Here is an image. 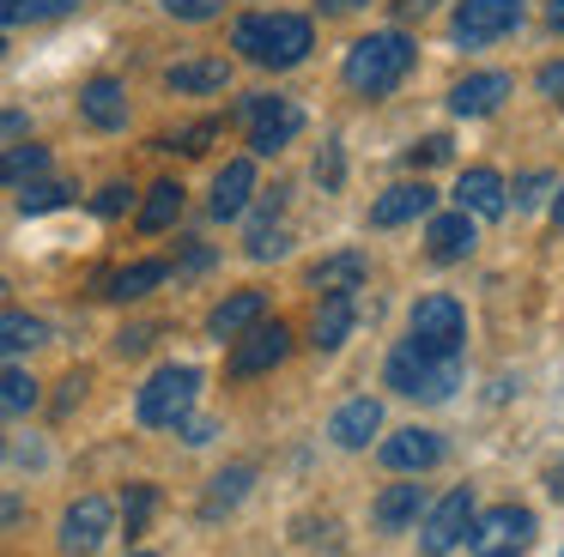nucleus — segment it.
Wrapping results in <instances>:
<instances>
[{"label": "nucleus", "instance_id": "f257e3e1", "mask_svg": "<svg viewBox=\"0 0 564 557\" xmlns=\"http://www.w3.org/2000/svg\"><path fill=\"white\" fill-rule=\"evenodd\" d=\"M231 48L243 61H256V67H297V61L316 48V31H310V19H297V12H249V19H237L231 31Z\"/></svg>", "mask_w": 564, "mask_h": 557}, {"label": "nucleus", "instance_id": "f03ea898", "mask_svg": "<svg viewBox=\"0 0 564 557\" xmlns=\"http://www.w3.org/2000/svg\"><path fill=\"white\" fill-rule=\"evenodd\" d=\"M406 67H413V36H401V31H370V36H358L352 43V55H346V85L352 91H365V97H382V91H394V85L406 79Z\"/></svg>", "mask_w": 564, "mask_h": 557}, {"label": "nucleus", "instance_id": "7ed1b4c3", "mask_svg": "<svg viewBox=\"0 0 564 557\" xmlns=\"http://www.w3.org/2000/svg\"><path fill=\"white\" fill-rule=\"evenodd\" d=\"M195 400H200V370L195 363H164L159 375H147L134 412H140L147 430H176V424L195 412Z\"/></svg>", "mask_w": 564, "mask_h": 557}, {"label": "nucleus", "instance_id": "20e7f679", "mask_svg": "<svg viewBox=\"0 0 564 557\" xmlns=\"http://www.w3.org/2000/svg\"><path fill=\"white\" fill-rule=\"evenodd\" d=\"M389 387L406 400H449L462 387V358H431L413 339H401L389 351Z\"/></svg>", "mask_w": 564, "mask_h": 557}, {"label": "nucleus", "instance_id": "39448f33", "mask_svg": "<svg viewBox=\"0 0 564 557\" xmlns=\"http://www.w3.org/2000/svg\"><path fill=\"white\" fill-rule=\"evenodd\" d=\"M406 339H413L419 351H431V358H462V339H467L462 303H455L449 291H431V297H419L413 315H406Z\"/></svg>", "mask_w": 564, "mask_h": 557}, {"label": "nucleus", "instance_id": "423d86ee", "mask_svg": "<svg viewBox=\"0 0 564 557\" xmlns=\"http://www.w3.org/2000/svg\"><path fill=\"white\" fill-rule=\"evenodd\" d=\"M534 545V509L522 503H498L486 515H474L467 527V551L474 557H522Z\"/></svg>", "mask_w": 564, "mask_h": 557}, {"label": "nucleus", "instance_id": "0eeeda50", "mask_svg": "<svg viewBox=\"0 0 564 557\" xmlns=\"http://www.w3.org/2000/svg\"><path fill=\"white\" fill-rule=\"evenodd\" d=\"M243 121H249V152L273 157V152H285V145L297 140V128H304V109H297L292 97L261 91V97H249V103H243Z\"/></svg>", "mask_w": 564, "mask_h": 557}, {"label": "nucleus", "instance_id": "6e6552de", "mask_svg": "<svg viewBox=\"0 0 564 557\" xmlns=\"http://www.w3.org/2000/svg\"><path fill=\"white\" fill-rule=\"evenodd\" d=\"M285 358H292V327L285 321H256V327H243V334L231 339V375L237 382L280 370Z\"/></svg>", "mask_w": 564, "mask_h": 557}, {"label": "nucleus", "instance_id": "1a4fd4ad", "mask_svg": "<svg viewBox=\"0 0 564 557\" xmlns=\"http://www.w3.org/2000/svg\"><path fill=\"white\" fill-rule=\"evenodd\" d=\"M467 527H474V491H449L437 509H425V521H419V551L425 557H449L455 545L467 539Z\"/></svg>", "mask_w": 564, "mask_h": 557}, {"label": "nucleus", "instance_id": "9d476101", "mask_svg": "<svg viewBox=\"0 0 564 557\" xmlns=\"http://www.w3.org/2000/svg\"><path fill=\"white\" fill-rule=\"evenodd\" d=\"M116 533V509H110V496H79V503H67V515H62V551L67 557H91V551H104V539Z\"/></svg>", "mask_w": 564, "mask_h": 557}, {"label": "nucleus", "instance_id": "9b49d317", "mask_svg": "<svg viewBox=\"0 0 564 557\" xmlns=\"http://www.w3.org/2000/svg\"><path fill=\"white\" fill-rule=\"evenodd\" d=\"M516 24H522V0H462V7H455V36H462L467 48L498 43Z\"/></svg>", "mask_w": 564, "mask_h": 557}, {"label": "nucleus", "instance_id": "f8f14e48", "mask_svg": "<svg viewBox=\"0 0 564 557\" xmlns=\"http://www.w3.org/2000/svg\"><path fill=\"white\" fill-rule=\"evenodd\" d=\"M377 460L389 472H431L443 460V436L437 430H419V424H406V430H394L389 443L377 448Z\"/></svg>", "mask_w": 564, "mask_h": 557}, {"label": "nucleus", "instance_id": "ddd939ff", "mask_svg": "<svg viewBox=\"0 0 564 557\" xmlns=\"http://www.w3.org/2000/svg\"><path fill=\"white\" fill-rule=\"evenodd\" d=\"M164 85H171L176 97L225 91V85H231V61H219V55H188V61H176V67H164Z\"/></svg>", "mask_w": 564, "mask_h": 557}, {"label": "nucleus", "instance_id": "4468645a", "mask_svg": "<svg viewBox=\"0 0 564 557\" xmlns=\"http://www.w3.org/2000/svg\"><path fill=\"white\" fill-rule=\"evenodd\" d=\"M249 200H256V164H249V157H231V164L213 176L207 212H213V218H243Z\"/></svg>", "mask_w": 564, "mask_h": 557}, {"label": "nucleus", "instance_id": "2eb2a0df", "mask_svg": "<svg viewBox=\"0 0 564 557\" xmlns=\"http://www.w3.org/2000/svg\"><path fill=\"white\" fill-rule=\"evenodd\" d=\"M455 206H462L467 218H503L510 188H503L498 170H462V182H455Z\"/></svg>", "mask_w": 564, "mask_h": 557}, {"label": "nucleus", "instance_id": "dca6fc26", "mask_svg": "<svg viewBox=\"0 0 564 557\" xmlns=\"http://www.w3.org/2000/svg\"><path fill=\"white\" fill-rule=\"evenodd\" d=\"M377 430H382V400H370V394L346 400V406L328 418V436L340 448H370V436H377Z\"/></svg>", "mask_w": 564, "mask_h": 557}, {"label": "nucleus", "instance_id": "f3484780", "mask_svg": "<svg viewBox=\"0 0 564 557\" xmlns=\"http://www.w3.org/2000/svg\"><path fill=\"white\" fill-rule=\"evenodd\" d=\"M431 182H401V188H389L377 206H370V225L377 230H394V225H413V218H425L431 212Z\"/></svg>", "mask_w": 564, "mask_h": 557}, {"label": "nucleus", "instance_id": "a211bd4d", "mask_svg": "<svg viewBox=\"0 0 564 557\" xmlns=\"http://www.w3.org/2000/svg\"><path fill=\"white\" fill-rule=\"evenodd\" d=\"M503 97H510V73H467L449 91V109L455 116H491Z\"/></svg>", "mask_w": 564, "mask_h": 557}, {"label": "nucleus", "instance_id": "6ab92c4d", "mask_svg": "<svg viewBox=\"0 0 564 557\" xmlns=\"http://www.w3.org/2000/svg\"><path fill=\"white\" fill-rule=\"evenodd\" d=\"M419 515H425V484H389V491L377 496V509H370L377 533H406Z\"/></svg>", "mask_w": 564, "mask_h": 557}, {"label": "nucleus", "instance_id": "aec40b11", "mask_svg": "<svg viewBox=\"0 0 564 557\" xmlns=\"http://www.w3.org/2000/svg\"><path fill=\"white\" fill-rule=\"evenodd\" d=\"M261 315H268V297H261V291H231L225 303H213L207 334H213V339H237L243 327H256Z\"/></svg>", "mask_w": 564, "mask_h": 557}, {"label": "nucleus", "instance_id": "412c9836", "mask_svg": "<svg viewBox=\"0 0 564 557\" xmlns=\"http://www.w3.org/2000/svg\"><path fill=\"white\" fill-rule=\"evenodd\" d=\"M425 242H431V254H437V261H467V254H474V242H479V230H474V218L455 206V212L431 218Z\"/></svg>", "mask_w": 564, "mask_h": 557}, {"label": "nucleus", "instance_id": "4be33fe9", "mask_svg": "<svg viewBox=\"0 0 564 557\" xmlns=\"http://www.w3.org/2000/svg\"><path fill=\"white\" fill-rule=\"evenodd\" d=\"M164 278H171V266H164V261H134V266H122V273L98 278V297H110V303H134V297H147V291H159Z\"/></svg>", "mask_w": 564, "mask_h": 557}, {"label": "nucleus", "instance_id": "5701e85b", "mask_svg": "<svg viewBox=\"0 0 564 557\" xmlns=\"http://www.w3.org/2000/svg\"><path fill=\"white\" fill-rule=\"evenodd\" d=\"M310 285L322 291V297H352L358 285H365V254L346 249V254H328V261L310 266Z\"/></svg>", "mask_w": 564, "mask_h": 557}, {"label": "nucleus", "instance_id": "b1692460", "mask_svg": "<svg viewBox=\"0 0 564 557\" xmlns=\"http://www.w3.org/2000/svg\"><path fill=\"white\" fill-rule=\"evenodd\" d=\"M79 116H86L91 128H128V91L116 79H91L86 91H79Z\"/></svg>", "mask_w": 564, "mask_h": 557}, {"label": "nucleus", "instance_id": "393cba45", "mask_svg": "<svg viewBox=\"0 0 564 557\" xmlns=\"http://www.w3.org/2000/svg\"><path fill=\"white\" fill-rule=\"evenodd\" d=\"M352 321H358L352 297H322L316 303V321H310V346H316V351H340L346 334H352Z\"/></svg>", "mask_w": 564, "mask_h": 557}, {"label": "nucleus", "instance_id": "a878e982", "mask_svg": "<svg viewBox=\"0 0 564 557\" xmlns=\"http://www.w3.org/2000/svg\"><path fill=\"white\" fill-rule=\"evenodd\" d=\"M43 339H50V321H37V315H25V309H0V363L37 351Z\"/></svg>", "mask_w": 564, "mask_h": 557}, {"label": "nucleus", "instance_id": "bb28decb", "mask_svg": "<svg viewBox=\"0 0 564 557\" xmlns=\"http://www.w3.org/2000/svg\"><path fill=\"white\" fill-rule=\"evenodd\" d=\"M249 484H256V467H225L219 479H213V491L200 496V515H207V521L231 515V509L249 496Z\"/></svg>", "mask_w": 564, "mask_h": 557}, {"label": "nucleus", "instance_id": "cd10ccee", "mask_svg": "<svg viewBox=\"0 0 564 557\" xmlns=\"http://www.w3.org/2000/svg\"><path fill=\"white\" fill-rule=\"evenodd\" d=\"M43 170H50V145H37V140L13 145V152L0 157V182H7V188H25V182H37Z\"/></svg>", "mask_w": 564, "mask_h": 557}, {"label": "nucleus", "instance_id": "c85d7f7f", "mask_svg": "<svg viewBox=\"0 0 564 557\" xmlns=\"http://www.w3.org/2000/svg\"><path fill=\"white\" fill-rule=\"evenodd\" d=\"M176 212H183V188H176V182H159V188L147 194V206H140V230L159 237V230L176 225Z\"/></svg>", "mask_w": 564, "mask_h": 557}, {"label": "nucleus", "instance_id": "c756f323", "mask_svg": "<svg viewBox=\"0 0 564 557\" xmlns=\"http://www.w3.org/2000/svg\"><path fill=\"white\" fill-rule=\"evenodd\" d=\"M31 406H37V375L0 370V418H25Z\"/></svg>", "mask_w": 564, "mask_h": 557}, {"label": "nucleus", "instance_id": "7c9ffc66", "mask_svg": "<svg viewBox=\"0 0 564 557\" xmlns=\"http://www.w3.org/2000/svg\"><path fill=\"white\" fill-rule=\"evenodd\" d=\"M79 0H0V24H43V19H67Z\"/></svg>", "mask_w": 564, "mask_h": 557}, {"label": "nucleus", "instance_id": "2f4dec72", "mask_svg": "<svg viewBox=\"0 0 564 557\" xmlns=\"http://www.w3.org/2000/svg\"><path fill=\"white\" fill-rule=\"evenodd\" d=\"M152 509H159V484H128V491H122V533H128V539L147 533Z\"/></svg>", "mask_w": 564, "mask_h": 557}, {"label": "nucleus", "instance_id": "473e14b6", "mask_svg": "<svg viewBox=\"0 0 564 557\" xmlns=\"http://www.w3.org/2000/svg\"><path fill=\"white\" fill-rule=\"evenodd\" d=\"M74 200V188L67 182H25V194H19V206L25 212H55V206H67Z\"/></svg>", "mask_w": 564, "mask_h": 557}, {"label": "nucleus", "instance_id": "72a5a7b5", "mask_svg": "<svg viewBox=\"0 0 564 557\" xmlns=\"http://www.w3.org/2000/svg\"><path fill=\"white\" fill-rule=\"evenodd\" d=\"M292 249V237H285L280 225H261V230H249V261H273V254H285Z\"/></svg>", "mask_w": 564, "mask_h": 557}, {"label": "nucleus", "instance_id": "f704fd0d", "mask_svg": "<svg viewBox=\"0 0 564 557\" xmlns=\"http://www.w3.org/2000/svg\"><path fill=\"white\" fill-rule=\"evenodd\" d=\"M207 140H219V121H195V128H183V133L171 140V152H188V157H195V152H207Z\"/></svg>", "mask_w": 564, "mask_h": 557}, {"label": "nucleus", "instance_id": "c9c22d12", "mask_svg": "<svg viewBox=\"0 0 564 557\" xmlns=\"http://www.w3.org/2000/svg\"><path fill=\"white\" fill-rule=\"evenodd\" d=\"M91 212H98V218H116V212H128V182H110V188H104L98 200H91Z\"/></svg>", "mask_w": 564, "mask_h": 557}, {"label": "nucleus", "instance_id": "e433bc0d", "mask_svg": "<svg viewBox=\"0 0 564 557\" xmlns=\"http://www.w3.org/2000/svg\"><path fill=\"white\" fill-rule=\"evenodd\" d=\"M164 7H171L176 12V19H213V12H219V0H164Z\"/></svg>", "mask_w": 564, "mask_h": 557}, {"label": "nucleus", "instance_id": "4c0bfd02", "mask_svg": "<svg viewBox=\"0 0 564 557\" xmlns=\"http://www.w3.org/2000/svg\"><path fill=\"white\" fill-rule=\"evenodd\" d=\"M406 157H413V164H443V157H449V140H437V133H431V140H419Z\"/></svg>", "mask_w": 564, "mask_h": 557}, {"label": "nucleus", "instance_id": "58836bf2", "mask_svg": "<svg viewBox=\"0 0 564 557\" xmlns=\"http://www.w3.org/2000/svg\"><path fill=\"white\" fill-rule=\"evenodd\" d=\"M540 97H552V103H564V61H552V67H540Z\"/></svg>", "mask_w": 564, "mask_h": 557}, {"label": "nucleus", "instance_id": "ea45409f", "mask_svg": "<svg viewBox=\"0 0 564 557\" xmlns=\"http://www.w3.org/2000/svg\"><path fill=\"white\" fill-rule=\"evenodd\" d=\"M546 188H552V176H546V170H534V176H522V188H516V206H534Z\"/></svg>", "mask_w": 564, "mask_h": 557}, {"label": "nucleus", "instance_id": "a19ab883", "mask_svg": "<svg viewBox=\"0 0 564 557\" xmlns=\"http://www.w3.org/2000/svg\"><path fill=\"white\" fill-rule=\"evenodd\" d=\"M176 430H183V443H213V430H219V424H213V418H183V424H176Z\"/></svg>", "mask_w": 564, "mask_h": 557}, {"label": "nucleus", "instance_id": "79ce46f5", "mask_svg": "<svg viewBox=\"0 0 564 557\" xmlns=\"http://www.w3.org/2000/svg\"><path fill=\"white\" fill-rule=\"evenodd\" d=\"M316 176L328 182V188H334V182H340V152H334V145H328V152L316 157Z\"/></svg>", "mask_w": 564, "mask_h": 557}, {"label": "nucleus", "instance_id": "37998d69", "mask_svg": "<svg viewBox=\"0 0 564 557\" xmlns=\"http://www.w3.org/2000/svg\"><path fill=\"white\" fill-rule=\"evenodd\" d=\"M147 339H152V327H128V334H122V339H116V346H122V351H128V358H134V351H147Z\"/></svg>", "mask_w": 564, "mask_h": 557}, {"label": "nucleus", "instance_id": "c03bdc74", "mask_svg": "<svg viewBox=\"0 0 564 557\" xmlns=\"http://www.w3.org/2000/svg\"><path fill=\"white\" fill-rule=\"evenodd\" d=\"M19 515H25V503H19L13 491H0V527H13Z\"/></svg>", "mask_w": 564, "mask_h": 557}, {"label": "nucleus", "instance_id": "a18cd8bd", "mask_svg": "<svg viewBox=\"0 0 564 557\" xmlns=\"http://www.w3.org/2000/svg\"><path fill=\"white\" fill-rule=\"evenodd\" d=\"M546 24H552V31H564V0H546Z\"/></svg>", "mask_w": 564, "mask_h": 557}, {"label": "nucleus", "instance_id": "49530a36", "mask_svg": "<svg viewBox=\"0 0 564 557\" xmlns=\"http://www.w3.org/2000/svg\"><path fill=\"white\" fill-rule=\"evenodd\" d=\"M546 491H552V496H558V503H564V460H558V467H552V479H546Z\"/></svg>", "mask_w": 564, "mask_h": 557}, {"label": "nucleus", "instance_id": "de8ad7c7", "mask_svg": "<svg viewBox=\"0 0 564 557\" xmlns=\"http://www.w3.org/2000/svg\"><path fill=\"white\" fill-rule=\"evenodd\" d=\"M328 12H358V7H370V0H322Z\"/></svg>", "mask_w": 564, "mask_h": 557}, {"label": "nucleus", "instance_id": "09e8293b", "mask_svg": "<svg viewBox=\"0 0 564 557\" xmlns=\"http://www.w3.org/2000/svg\"><path fill=\"white\" fill-rule=\"evenodd\" d=\"M552 225L564 230V188H558V200H552Z\"/></svg>", "mask_w": 564, "mask_h": 557}, {"label": "nucleus", "instance_id": "8fccbe9b", "mask_svg": "<svg viewBox=\"0 0 564 557\" xmlns=\"http://www.w3.org/2000/svg\"><path fill=\"white\" fill-rule=\"evenodd\" d=\"M401 7H406V12H431L437 0H401Z\"/></svg>", "mask_w": 564, "mask_h": 557}, {"label": "nucleus", "instance_id": "3c124183", "mask_svg": "<svg viewBox=\"0 0 564 557\" xmlns=\"http://www.w3.org/2000/svg\"><path fill=\"white\" fill-rule=\"evenodd\" d=\"M128 557H159V551H128Z\"/></svg>", "mask_w": 564, "mask_h": 557}, {"label": "nucleus", "instance_id": "603ef678", "mask_svg": "<svg viewBox=\"0 0 564 557\" xmlns=\"http://www.w3.org/2000/svg\"><path fill=\"white\" fill-rule=\"evenodd\" d=\"M0 48H7V43H0Z\"/></svg>", "mask_w": 564, "mask_h": 557}]
</instances>
